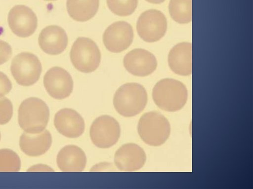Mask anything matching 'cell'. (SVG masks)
<instances>
[{"label": "cell", "instance_id": "1", "mask_svg": "<svg viewBox=\"0 0 253 189\" xmlns=\"http://www.w3.org/2000/svg\"><path fill=\"white\" fill-rule=\"evenodd\" d=\"M155 104L161 110L173 112L181 109L185 105L188 92L185 85L173 78H164L159 81L152 90Z\"/></svg>", "mask_w": 253, "mask_h": 189}, {"label": "cell", "instance_id": "2", "mask_svg": "<svg viewBox=\"0 0 253 189\" xmlns=\"http://www.w3.org/2000/svg\"><path fill=\"white\" fill-rule=\"evenodd\" d=\"M147 100V93L143 86L135 82L126 83L116 91L113 105L120 114L131 117L142 112Z\"/></svg>", "mask_w": 253, "mask_h": 189}, {"label": "cell", "instance_id": "3", "mask_svg": "<svg viewBox=\"0 0 253 189\" xmlns=\"http://www.w3.org/2000/svg\"><path fill=\"white\" fill-rule=\"evenodd\" d=\"M49 117L48 106L38 98L31 97L25 99L19 108V125L28 133H38L44 130Z\"/></svg>", "mask_w": 253, "mask_h": 189}, {"label": "cell", "instance_id": "4", "mask_svg": "<svg viewBox=\"0 0 253 189\" xmlns=\"http://www.w3.org/2000/svg\"><path fill=\"white\" fill-rule=\"evenodd\" d=\"M138 134L146 144L160 146L167 140L170 133V124L161 113L151 111L143 114L138 121Z\"/></svg>", "mask_w": 253, "mask_h": 189}, {"label": "cell", "instance_id": "5", "mask_svg": "<svg viewBox=\"0 0 253 189\" xmlns=\"http://www.w3.org/2000/svg\"><path fill=\"white\" fill-rule=\"evenodd\" d=\"M71 61L77 70L84 73L95 71L101 61L100 51L91 39L79 37L75 41L70 52Z\"/></svg>", "mask_w": 253, "mask_h": 189}, {"label": "cell", "instance_id": "6", "mask_svg": "<svg viewBox=\"0 0 253 189\" xmlns=\"http://www.w3.org/2000/svg\"><path fill=\"white\" fill-rule=\"evenodd\" d=\"M10 71L19 84L29 86L39 80L42 66L36 55L30 52H23L18 54L12 59Z\"/></svg>", "mask_w": 253, "mask_h": 189}, {"label": "cell", "instance_id": "7", "mask_svg": "<svg viewBox=\"0 0 253 189\" xmlns=\"http://www.w3.org/2000/svg\"><path fill=\"white\" fill-rule=\"evenodd\" d=\"M167 20L160 10L150 9L142 12L136 23L139 36L144 41L154 42L160 40L166 33Z\"/></svg>", "mask_w": 253, "mask_h": 189}, {"label": "cell", "instance_id": "8", "mask_svg": "<svg viewBox=\"0 0 253 189\" xmlns=\"http://www.w3.org/2000/svg\"><path fill=\"white\" fill-rule=\"evenodd\" d=\"M121 134L119 122L113 117L103 115L92 122L89 131L92 143L97 147L109 148L117 143Z\"/></svg>", "mask_w": 253, "mask_h": 189}, {"label": "cell", "instance_id": "9", "mask_svg": "<svg viewBox=\"0 0 253 189\" xmlns=\"http://www.w3.org/2000/svg\"><path fill=\"white\" fill-rule=\"evenodd\" d=\"M134 33L131 25L124 21L115 22L109 26L103 35L106 48L113 53L126 50L132 43Z\"/></svg>", "mask_w": 253, "mask_h": 189}, {"label": "cell", "instance_id": "10", "mask_svg": "<svg viewBox=\"0 0 253 189\" xmlns=\"http://www.w3.org/2000/svg\"><path fill=\"white\" fill-rule=\"evenodd\" d=\"M8 23L11 31L17 36L27 38L35 32L38 19L34 12L24 5H16L9 11Z\"/></svg>", "mask_w": 253, "mask_h": 189}, {"label": "cell", "instance_id": "11", "mask_svg": "<svg viewBox=\"0 0 253 189\" xmlns=\"http://www.w3.org/2000/svg\"><path fill=\"white\" fill-rule=\"evenodd\" d=\"M43 84L48 94L58 100L69 97L73 90L71 76L60 67H53L47 71L43 77Z\"/></svg>", "mask_w": 253, "mask_h": 189}, {"label": "cell", "instance_id": "12", "mask_svg": "<svg viewBox=\"0 0 253 189\" xmlns=\"http://www.w3.org/2000/svg\"><path fill=\"white\" fill-rule=\"evenodd\" d=\"M123 64L130 74L137 76H146L152 74L157 67L154 55L142 48H135L125 56Z\"/></svg>", "mask_w": 253, "mask_h": 189}, {"label": "cell", "instance_id": "13", "mask_svg": "<svg viewBox=\"0 0 253 189\" xmlns=\"http://www.w3.org/2000/svg\"><path fill=\"white\" fill-rule=\"evenodd\" d=\"M146 156L143 149L134 143L121 146L115 152L114 162L121 171L131 172L138 170L144 165Z\"/></svg>", "mask_w": 253, "mask_h": 189}, {"label": "cell", "instance_id": "14", "mask_svg": "<svg viewBox=\"0 0 253 189\" xmlns=\"http://www.w3.org/2000/svg\"><path fill=\"white\" fill-rule=\"evenodd\" d=\"M54 124L61 134L70 138L80 137L85 128L83 118L77 112L70 108H64L56 113Z\"/></svg>", "mask_w": 253, "mask_h": 189}, {"label": "cell", "instance_id": "15", "mask_svg": "<svg viewBox=\"0 0 253 189\" xmlns=\"http://www.w3.org/2000/svg\"><path fill=\"white\" fill-rule=\"evenodd\" d=\"M38 42L45 53L56 55L62 53L68 45V38L65 31L57 25H50L42 30Z\"/></svg>", "mask_w": 253, "mask_h": 189}, {"label": "cell", "instance_id": "16", "mask_svg": "<svg viewBox=\"0 0 253 189\" xmlns=\"http://www.w3.org/2000/svg\"><path fill=\"white\" fill-rule=\"evenodd\" d=\"M170 70L175 74L188 76L192 73V44L182 42L175 45L169 51L168 57Z\"/></svg>", "mask_w": 253, "mask_h": 189}, {"label": "cell", "instance_id": "17", "mask_svg": "<svg viewBox=\"0 0 253 189\" xmlns=\"http://www.w3.org/2000/svg\"><path fill=\"white\" fill-rule=\"evenodd\" d=\"M58 168L62 172H81L86 163L84 152L75 145H67L58 152L56 158Z\"/></svg>", "mask_w": 253, "mask_h": 189}, {"label": "cell", "instance_id": "18", "mask_svg": "<svg viewBox=\"0 0 253 189\" xmlns=\"http://www.w3.org/2000/svg\"><path fill=\"white\" fill-rule=\"evenodd\" d=\"M52 137L50 132L44 130L38 133L23 134L20 139V147L25 154L37 156L45 153L50 148Z\"/></svg>", "mask_w": 253, "mask_h": 189}, {"label": "cell", "instance_id": "19", "mask_svg": "<svg viewBox=\"0 0 253 189\" xmlns=\"http://www.w3.org/2000/svg\"><path fill=\"white\" fill-rule=\"evenodd\" d=\"M99 0H67L66 7L69 16L74 20L85 22L97 13Z\"/></svg>", "mask_w": 253, "mask_h": 189}, {"label": "cell", "instance_id": "20", "mask_svg": "<svg viewBox=\"0 0 253 189\" xmlns=\"http://www.w3.org/2000/svg\"><path fill=\"white\" fill-rule=\"evenodd\" d=\"M169 10L171 18L178 23L192 21V0H170Z\"/></svg>", "mask_w": 253, "mask_h": 189}, {"label": "cell", "instance_id": "21", "mask_svg": "<svg viewBox=\"0 0 253 189\" xmlns=\"http://www.w3.org/2000/svg\"><path fill=\"white\" fill-rule=\"evenodd\" d=\"M19 156L8 149L0 150V172H17L20 169Z\"/></svg>", "mask_w": 253, "mask_h": 189}, {"label": "cell", "instance_id": "22", "mask_svg": "<svg viewBox=\"0 0 253 189\" xmlns=\"http://www.w3.org/2000/svg\"><path fill=\"white\" fill-rule=\"evenodd\" d=\"M109 9L120 16L131 15L136 9L138 0H106Z\"/></svg>", "mask_w": 253, "mask_h": 189}, {"label": "cell", "instance_id": "23", "mask_svg": "<svg viewBox=\"0 0 253 189\" xmlns=\"http://www.w3.org/2000/svg\"><path fill=\"white\" fill-rule=\"evenodd\" d=\"M13 113V107L11 101L4 97H0V124L7 123Z\"/></svg>", "mask_w": 253, "mask_h": 189}, {"label": "cell", "instance_id": "24", "mask_svg": "<svg viewBox=\"0 0 253 189\" xmlns=\"http://www.w3.org/2000/svg\"><path fill=\"white\" fill-rule=\"evenodd\" d=\"M11 46L6 42L0 40V65L6 62L12 55Z\"/></svg>", "mask_w": 253, "mask_h": 189}, {"label": "cell", "instance_id": "25", "mask_svg": "<svg viewBox=\"0 0 253 189\" xmlns=\"http://www.w3.org/2000/svg\"><path fill=\"white\" fill-rule=\"evenodd\" d=\"M12 88V84L3 73L0 72V97L7 94Z\"/></svg>", "mask_w": 253, "mask_h": 189}, {"label": "cell", "instance_id": "26", "mask_svg": "<svg viewBox=\"0 0 253 189\" xmlns=\"http://www.w3.org/2000/svg\"><path fill=\"white\" fill-rule=\"evenodd\" d=\"M148 2L154 4H160L163 2L165 0H146Z\"/></svg>", "mask_w": 253, "mask_h": 189}, {"label": "cell", "instance_id": "27", "mask_svg": "<svg viewBox=\"0 0 253 189\" xmlns=\"http://www.w3.org/2000/svg\"><path fill=\"white\" fill-rule=\"evenodd\" d=\"M44 0L52 1V0Z\"/></svg>", "mask_w": 253, "mask_h": 189}, {"label": "cell", "instance_id": "28", "mask_svg": "<svg viewBox=\"0 0 253 189\" xmlns=\"http://www.w3.org/2000/svg\"></svg>", "mask_w": 253, "mask_h": 189}]
</instances>
